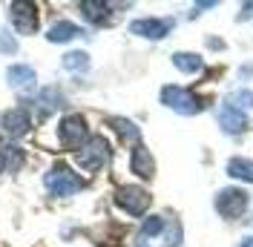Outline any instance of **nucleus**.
<instances>
[{
  "label": "nucleus",
  "instance_id": "nucleus-1",
  "mask_svg": "<svg viewBox=\"0 0 253 247\" xmlns=\"http://www.w3.org/2000/svg\"><path fill=\"white\" fill-rule=\"evenodd\" d=\"M161 104L178 112V115H196V112L205 109V98H199L196 92H190L184 86H164L161 89Z\"/></svg>",
  "mask_w": 253,
  "mask_h": 247
},
{
  "label": "nucleus",
  "instance_id": "nucleus-2",
  "mask_svg": "<svg viewBox=\"0 0 253 247\" xmlns=\"http://www.w3.org/2000/svg\"><path fill=\"white\" fill-rule=\"evenodd\" d=\"M43 184H46V190L52 193V196H75V193H81L84 190V178H81L78 172H72L69 167H63V164H58V167H52V170L46 172V178H43Z\"/></svg>",
  "mask_w": 253,
  "mask_h": 247
},
{
  "label": "nucleus",
  "instance_id": "nucleus-3",
  "mask_svg": "<svg viewBox=\"0 0 253 247\" xmlns=\"http://www.w3.org/2000/svg\"><path fill=\"white\" fill-rule=\"evenodd\" d=\"M75 158H78V164L86 172H95L110 161V144H107V138H101V135H89V141L75 153Z\"/></svg>",
  "mask_w": 253,
  "mask_h": 247
},
{
  "label": "nucleus",
  "instance_id": "nucleus-4",
  "mask_svg": "<svg viewBox=\"0 0 253 247\" xmlns=\"http://www.w3.org/2000/svg\"><path fill=\"white\" fill-rule=\"evenodd\" d=\"M248 204H251V199H248V193H245L242 187H224V190H219V196H216V210H219V216L230 218V221L245 216Z\"/></svg>",
  "mask_w": 253,
  "mask_h": 247
},
{
  "label": "nucleus",
  "instance_id": "nucleus-5",
  "mask_svg": "<svg viewBox=\"0 0 253 247\" xmlns=\"http://www.w3.org/2000/svg\"><path fill=\"white\" fill-rule=\"evenodd\" d=\"M58 138H61V144L66 150H81L89 141V126H86V121L81 115H66L58 124Z\"/></svg>",
  "mask_w": 253,
  "mask_h": 247
},
{
  "label": "nucleus",
  "instance_id": "nucleus-6",
  "mask_svg": "<svg viewBox=\"0 0 253 247\" xmlns=\"http://www.w3.org/2000/svg\"><path fill=\"white\" fill-rule=\"evenodd\" d=\"M150 193L144 187H135V184H126V187H118L115 190V204L126 210L129 216H144L147 207H150Z\"/></svg>",
  "mask_w": 253,
  "mask_h": 247
},
{
  "label": "nucleus",
  "instance_id": "nucleus-7",
  "mask_svg": "<svg viewBox=\"0 0 253 247\" xmlns=\"http://www.w3.org/2000/svg\"><path fill=\"white\" fill-rule=\"evenodd\" d=\"M129 32L138 38H147V41H161L173 32V20L170 17H141V20L129 23Z\"/></svg>",
  "mask_w": 253,
  "mask_h": 247
},
{
  "label": "nucleus",
  "instance_id": "nucleus-8",
  "mask_svg": "<svg viewBox=\"0 0 253 247\" xmlns=\"http://www.w3.org/2000/svg\"><path fill=\"white\" fill-rule=\"evenodd\" d=\"M12 23H15V29L20 35H35L38 32V9H35V3H26V0L12 3Z\"/></svg>",
  "mask_w": 253,
  "mask_h": 247
},
{
  "label": "nucleus",
  "instance_id": "nucleus-9",
  "mask_svg": "<svg viewBox=\"0 0 253 247\" xmlns=\"http://www.w3.org/2000/svg\"><path fill=\"white\" fill-rule=\"evenodd\" d=\"M219 126L227 135H239V132H245V129L251 126V121H248V115H245L242 109H236L233 104H224V107L219 109Z\"/></svg>",
  "mask_w": 253,
  "mask_h": 247
},
{
  "label": "nucleus",
  "instance_id": "nucleus-10",
  "mask_svg": "<svg viewBox=\"0 0 253 247\" xmlns=\"http://www.w3.org/2000/svg\"><path fill=\"white\" fill-rule=\"evenodd\" d=\"M129 164H132V172H135L138 178H153V175H156V161H153V155H150V150H147L144 144H135V147H132Z\"/></svg>",
  "mask_w": 253,
  "mask_h": 247
},
{
  "label": "nucleus",
  "instance_id": "nucleus-11",
  "mask_svg": "<svg viewBox=\"0 0 253 247\" xmlns=\"http://www.w3.org/2000/svg\"><path fill=\"white\" fill-rule=\"evenodd\" d=\"M3 129H6L9 135H15V138L26 135V132H29V112H26V109H9V112L3 115Z\"/></svg>",
  "mask_w": 253,
  "mask_h": 247
},
{
  "label": "nucleus",
  "instance_id": "nucleus-12",
  "mask_svg": "<svg viewBox=\"0 0 253 247\" xmlns=\"http://www.w3.org/2000/svg\"><path fill=\"white\" fill-rule=\"evenodd\" d=\"M6 78H9V83H12L15 89H32L35 81H38L35 69L26 66V63H15V66H9V69H6Z\"/></svg>",
  "mask_w": 253,
  "mask_h": 247
},
{
  "label": "nucleus",
  "instance_id": "nucleus-13",
  "mask_svg": "<svg viewBox=\"0 0 253 247\" xmlns=\"http://www.w3.org/2000/svg\"><path fill=\"white\" fill-rule=\"evenodd\" d=\"M81 15L86 17L89 23H95V26H107V23H112V6L110 3H81Z\"/></svg>",
  "mask_w": 253,
  "mask_h": 247
},
{
  "label": "nucleus",
  "instance_id": "nucleus-14",
  "mask_svg": "<svg viewBox=\"0 0 253 247\" xmlns=\"http://www.w3.org/2000/svg\"><path fill=\"white\" fill-rule=\"evenodd\" d=\"M75 38H84V29L75 26V23H69V20H61V23H55L46 32L49 43H66V41H75Z\"/></svg>",
  "mask_w": 253,
  "mask_h": 247
},
{
  "label": "nucleus",
  "instance_id": "nucleus-15",
  "mask_svg": "<svg viewBox=\"0 0 253 247\" xmlns=\"http://www.w3.org/2000/svg\"><path fill=\"white\" fill-rule=\"evenodd\" d=\"M173 63H175V69H178V72H184V75H196V72H202V69H205V61H202L196 52H175Z\"/></svg>",
  "mask_w": 253,
  "mask_h": 247
},
{
  "label": "nucleus",
  "instance_id": "nucleus-16",
  "mask_svg": "<svg viewBox=\"0 0 253 247\" xmlns=\"http://www.w3.org/2000/svg\"><path fill=\"white\" fill-rule=\"evenodd\" d=\"M227 175L253 184V161L251 158H239V155L236 158H230V161H227Z\"/></svg>",
  "mask_w": 253,
  "mask_h": 247
},
{
  "label": "nucleus",
  "instance_id": "nucleus-17",
  "mask_svg": "<svg viewBox=\"0 0 253 247\" xmlns=\"http://www.w3.org/2000/svg\"><path fill=\"white\" fill-rule=\"evenodd\" d=\"M0 164H3L6 172L20 170V167H23V153H20V147H15V144H3V147H0Z\"/></svg>",
  "mask_w": 253,
  "mask_h": 247
},
{
  "label": "nucleus",
  "instance_id": "nucleus-18",
  "mask_svg": "<svg viewBox=\"0 0 253 247\" xmlns=\"http://www.w3.org/2000/svg\"><path fill=\"white\" fill-rule=\"evenodd\" d=\"M110 124H112V129H115V132L126 141V144H132V141L138 144V138H141V129H138L132 121H126V118H112Z\"/></svg>",
  "mask_w": 253,
  "mask_h": 247
},
{
  "label": "nucleus",
  "instance_id": "nucleus-19",
  "mask_svg": "<svg viewBox=\"0 0 253 247\" xmlns=\"http://www.w3.org/2000/svg\"><path fill=\"white\" fill-rule=\"evenodd\" d=\"M164 230H167V218L164 216H150V218H144V224H141V239L161 236Z\"/></svg>",
  "mask_w": 253,
  "mask_h": 247
},
{
  "label": "nucleus",
  "instance_id": "nucleus-20",
  "mask_svg": "<svg viewBox=\"0 0 253 247\" xmlns=\"http://www.w3.org/2000/svg\"><path fill=\"white\" fill-rule=\"evenodd\" d=\"M63 66L72 72H84V69H89V55L86 52H69V55H63Z\"/></svg>",
  "mask_w": 253,
  "mask_h": 247
},
{
  "label": "nucleus",
  "instance_id": "nucleus-21",
  "mask_svg": "<svg viewBox=\"0 0 253 247\" xmlns=\"http://www.w3.org/2000/svg\"><path fill=\"white\" fill-rule=\"evenodd\" d=\"M15 52H17L15 35H9L6 29H0V55H15Z\"/></svg>",
  "mask_w": 253,
  "mask_h": 247
},
{
  "label": "nucleus",
  "instance_id": "nucleus-22",
  "mask_svg": "<svg viewBox=\"0 0 253 247\" xmlns=\"http://www.w3.org/2000/svg\"><path fill=\"white\" fill-rule=\"evenodd\" d=\"M230 104H233L236 109H248V107H253V92H248V89H239V92L230 95Z\"/></svg>",
  "mask_w": 253,
  "mask_h": 247
},
{
  "label": "nucleus",
  "instance_id": "nucleus-23",
  "mask_svg": "<svg viewBox=\"0 0 253 247\" xmlns=\"http://www.w3.org/2000/svg\"><path fill=\"white\" fill-rule=\"evenodd\" d=\"M248 17H253V3H245V6H242V15H239V20H248Z\"/></svg>",
  "mask_w": 253,
  "mask_h": 247
},
{
  "label": "nucleus",
  "instance_id": "nucleus-24",
  "mask_svg": "<svg viewBox=\"0 0 253 247\" xmlns=\"http://www.w3.org/2000/svg\"><path fill=\"white\" fill-rule=\"evenodd\" d=\"M239 247H253V236H245V239L239 242Z\"/></svg>",
  "mask_w": 253,
  "mask_h": 247
}]
</instances>
